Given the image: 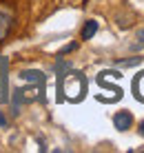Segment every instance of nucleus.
Here are the masks:
<instances>
[{
	"instance_id": "1",
	"label": "nucleus",
	"mask_w": 144,
	"mask_h": 153,
	"mask_svg": "<svg viewBox=\"0 0 144 153\" xmlns=\"http://www.w3.org/2000/svg\"><path fill=\"white\" fill-rule=\"evenodd\" d=\"M13 27V9L7 2H0V45H4Z\"/></svg>"
},
{
	"instance_id": "2",
	"label": "nucleus",
	"mask_w": 144,
	"mask_h": 153,
	"mask_svg": "<svg viewBox=\"0 0 144 153\" xmlns=\"http://www.w3.org/2000/svg\"><path fill=\"white\" fill-rule=\"evenodd\" d=\"M113 126L118 131H129L133 126V113L131 111H118L113 115Z\"/></svg>"
},
{
	"instance_id": "3",
	"label": "nucleus",
	"mask_w": 144,
	"mask_h": 153,
	"mask_svg": "<svg viewBox=\"0 0 144 153\" xmlns=\"http://www.w3.org/2000/svg\"><path fill=\"white\" fill-rule=\"evenodd\" d=\"M95 33H98V22L95 20H87L82 27V40H91Z\"/></svg>"
},
{
	"instance_id": "4",
	"label": "nucleus",
	"mask_w": 144,
	"mask_h": 153,
	"mask_svg": "<svg viewBox=\"0 0 144 153\" xmlns=\"http://www.w3.org/2000/svg\"><path fill=\"white\" fill-rule=\"evenodd\" d=\"M20 76H22V80H31V82H45V73H40V71H22Z\"/></svg>"
},
{
	"instance_id": "5",
	"label": "nucleus",
	"mask_w": 144,
	"mask_h": 153,
	"mask_svg": "<svg viewBox=\"0 0 144 153\" xmlns=\"http://www.w3.org/2000/svg\"><path fill=\"white\" fill-rule=\"evenodd\" d=\"M144 58H129V60H118V67H135L140 65Z\"/></svg>"
},
{
	"instance_id": "6",
	"label": "nucleus",
	"mask_w": 144,
	"mask_h": 153,
	"mask_svg": "<svg viewBox=\"0 0 144 153\" xmlns=\"http://www.w3.org/2000/svg\"><path fill=\"white\" fill-rule=\"evenodd\" d=\"M142 47H144V29L137 31V42L133 45V49H142Z\"/></svg>"
},
{
	"instance_id": "7",
	"label": "nucleus",
	"mask_w": 144,
	"mask_h": 153,
	"mask_svg": "<svg viewBox=\"0 0 144 153\" xmlns=\"http://www.w3.org/2000/svg\"><path fill=\"white\" fill-rule=\"evenodd\" d=\"M76 47H78L76 42H71V45H69V47H65V49L60 51V56H65V53H69V51H73V49H76Z\"/></svg>"
},
{
	"instance_id": "8",
	"label": "nucleus",
	"mask_w": 144,
	"mask_h": 153,
	"mask_svg": "<svg viewBox=\"0 0 144 153\" xmlns=\"http://www.w3.org/2000/svg\"><path fill=\"white\" fill-rule=\"evenodd\" d=\"M4 126H7V118H4L2 111H0V129H4Z\"/></svg>"
},
{
	"instance_id": "9",
	"label": "nucleus",
	"mask_w": 144,
	"mask_h": 153,
	"mask_svg": "<svg viewBox=\"0 0 144 153\" xmlns=\"http://www.w3.org/2000/svg\"><path fill=\"white\" fill-rule=\"evenodd\" d=\"M137 131H140V135H144V120L140 122V129H137Z\"/></svg>"
}]
</instances>
